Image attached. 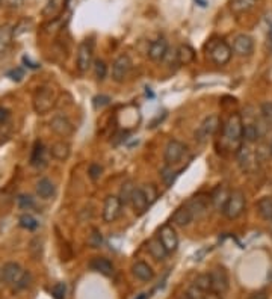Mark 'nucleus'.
<instances>
[{"mask_svg": "<svg viewBox=\"0 0 272 299\" xmlns=\"http://www.w3.org/2000/svg\"><path fill=\"white\" fill-rule=\"evenodd\" d=\"M9 77H11L12 80L20 82V80H21V77H23V71H21L20 68H15V70H12V71L9 73Z\"/></svg>", "mask_w": 272, "mask_h": 299, "instance_id": "37998d69", "label": "nucleus"}, {"mask_svg": "<svg viewBox=\"0 0 272 299\" xmlns=\"http://www.w3.org/2000/svg\"><path fill=\"white\" fill-rule=\"evenodd\" d=\"M269 153L272 154V139H271V144H269Z\"/></svg>", "mask_w": 272, "mask_h": 299, "instance_id": "3c124183", "label": "nucleus"}, {"mask_svg": "<svg viewBox=\"0 0 272 299\" xmlns=\"http://www.w3.org/2000/svg\"><path fill=\"white\" fill-rule=\"evenodd\" d=\"M231 50L237 56H250L254 52V40L247 34H239L233 40Z\"/></svg>", "mask_w": 272, "mask_h": 299, "instance_id": "9b49d317", "label": "nucleus"}, {"mask_svg": "<svg viewBox=\"0 0 272 299\" xmlns=\"http://www.w3.org/2000/svg\"><path fill=\"white\" fill-rule=\"evenodd\" d=\"M207 55H209V58L215 65H225L231 59L233 50H231V47L225 41L218 40V41H212L210 43Z\"/></svg>", "mask_w": 272, "mask_h": 299, "instance_id": "39448f33", "label": "nucleus"}, {"mask_svg": "<svg viewBox=\"0 0 272 299\" xmlns=\"http://www.w3.org/2000/svg\"><path fill=\"white\" fill-rule=\"evenodd\" d=\"M186 150H188V147H186L183 142H180V141H177V139H171V141L166 144V147H165V154H163L166 165H168V167H172V165L178 163V162L183 159V156L186 154Z\"/></svg>", "mask_w": 272, "mask_h": 299, "instance_id": "6e6552de", "label": "nucleus"}, {"mask_svg": "<svg viewBox=\"0 0 272 299\" xmlns=\"http://www.w3.org/2000/svg\"><path fill=\"white\" fill-rule=\"evenodd\" d=\"M20 227L24 228V230L32 231V230H37L38 228V222H37V219L34 216L23 215V216H20Z\"/></svg>", "mask_w": 272, "mask_h": 299, "instance_id": "f704fd0d", "label": "nucleus"}, {"mask_svg": "<svg viewBox=\"0 0 272 299\" xmlns=\"http://www.w3.org/2000/svg\"><path fill=\"white\" fill-rule=\"evenodd\" d=\"M257 212L266 222H272V196H263L257 201Z\"/></svg>", "mask_w": 272, "mask_h": 299, "instance_id": "b1692460", "label": "nucleus"}, {"mask_svg": "<svg viewBox=\"0 0 272 299\" xmlns=\"http://www.w3.org/2000/svg\"><path fill=\"white\" fill-rule=\"evenodd\" d=\"M8 118H9V111L6 108H0V122H5Z\"/></svg>", "mask_w": 272, "mask_h": 299, "instance_id": "c03bdc74", "label": "nucleus"}, {"mask_svg": "<svg viewBox=\"0 0 272 299\" xmlns=\"http://www.w3.org/2000/svg\"><path fill=\"white\" fill-rule=\"evenodd\" d=\"M17 203H18V207L23 209V210H31V209L35 206L34 198H32L31 195H20V196L17 198Z\"/></svg>", "mask_w": 272, "mask_h": 299, "instance_id": "e433bc0d", "label": "nucleus"}, {"mask_svg": "<svg viewBox=\"0 0 272 299\" xmlns=\"http://www.w3.org/2000/svg\"><path fill=\"white\" fill-rule=\"evenodd\" d=\"M102 243H103L102 233H100L97 228H94V230H93V233H91V235H89V238H88V245H89L91 248H100V246H102Z\"/></svg>", "mask_w": 272, "mask_h": 299, "instance_id": "4c0bfd02", "label": "nucleus"}, {"mask_svg": "<svg viewBox=\"0 0 272 299\" xmlns=\"http://www.w3.org/2000/svg\"><path fill=\"white\" fill-rule=\"evenodd\" d=\"M31 165L37 167V168L44 165V145H43L41 141H37L34 144L32 154H31Z\"/></svg>", "mask_w": 272, "mask_h": 299, "instance_id": "c756f323", "label": "nucleus"}, {"mask_svg": "<svg viewBox=\"0 0 272 299\" xmlns=\"http://www.w3.org/2000/svg\"><path fill=\"white\" fill-rule=\"evenodd\" d=\"M94 73H96V77L99 80H103L108 76V65H106V62L102 59L96 60L94 62Z\"/></svg>", "mask_w": 272, "mask_h": 299, "instance_id": "c9c22d12", "label": "nucleus"}, {"mask_svg": "<svg viewBox=\"0 0 272 299\" xmlns=\"http://www.w3.org/2000/svg\"><path fill=\"white\" fill-rule=\"evenodd\" d=\"M70 151H71L70 145L65 141L54 142L53 145H52V148H50V154L53 156L56 160H61V162H64V160H67L70 157Z\"/></svg>", "mask_w": 272, "mask_h": 299, "instance_id": "393cba45", "label": "nucleus"}, {"mask_svg": "<svg viewBox=\"0 0 272 299\" xmlns=\"http://www.w3.org/2000/svg\"><path fill=\"white\" fill-rule=\"evenodd\" d=\"M121 209H123V204L118 196H115V195L106 196L105 204H103V221L106 224L115 222L121 215Z\"/></svg>", "mask_w": 272, "mask_h": 299, "instance_id": "9d476101", "label": "nucleus"}, {"mask_svg": "<svg viewBox=\"0 0 272 299\" xmlns=\"http://www.w3.org/2000/svg\"><path fill=\"white\" fill-rule=\"evenodd\" d=\"M23 62H24V63H27V67H31V68H38V67H40L38 63H32V62H31V60L27 59L26 56L23 58Z\"/></svg>", "mask_w": 272, "mask_h": 299, "instance_id": "49530a36", "label": "nucleus"}, {"mask_svg": "<svg viewBox=\"0 0 272 299\" xmlns=\"http://www.w3.org/2000/svg\"><path fill=\"white\" fill-rule=\"evenodd\" d=\"M248 299H268V298H266V293H265V292H254V293H251V295H250V298Z\"/></svg>", "mask_w": 272, "mask_h": 299, "instance_id": "a18cd8bd", "label": "nucleus"}, {"mask_svg": "<svg viewBox=\"0 0 272 299\" xmlns=\"http://www.w3.org/2000/svg\"><path fill=\"white\" fill-rule=\"evenodd\" d=\"M262 117H263L265 122L272 127V103L262 105Z\"/></svg>", "mask_w": 272, "mask_h": 299, "instance_id": "a19ab883", "label": "nucleus"}, {"mask_svg": "<svg viewBox=\"0 0 272 299\" xmlns=\"http://www.w3.org/2000/svg\"><path fill=\"white\" fill-rule=\"evenodd\" d=\"M194 287L200 289L201 292H207L210 289V275L209 274L198 275L194 281Z\"/></svg>", "mask_w": 272, "mask_h": 299, "instance_id": "72a5a7b5", "label": "nucleus"}, {"mask_svg": "<svg viewBox=\"0 0 272 299\" xmlns=\"http://www.w3.org/2000/svg\"><path fill=\"white\" fill-rule=\"evenodd\" d=\"M94 60V46L93 41L85 40L79 44L77 49V70L80 73H86Z\"/></svg>", "mask_w": 272, "mask_h": 299, "instance_id": "0eeeda50", "label": "nucleus"}, {"mask_svg": "<svg viewBox=\"0 0 272 299\" xmlns=\"http://www.w3.org/2000/svg\"><path fill=\"white\" fill-rule=\"evenodd\" d=\"M175 60L180 65H189L195 60V50L189 44H182L175 50Z\"/></svg>", "mask_w": 272, "mask_h": 299, "instance_id": "4be33fe9", "label": "nucleus"}, {"mask_svg": "<svg viewBox=\"0 0 272 299\" xmlns=\"http://www.w3.org/2000/svg\"><path fill=\"white\" fill-rule=\"evenodd\" d=\"M89 268L94 271V272H99L102 275H112L113 274V264L112 261L105 258V257H94L91 261H89Z\"/></svg>", "mask_w": 272, "mask_h": 299, "instance_id": "412c9836", "label": "nucleus"}, {"mask_svg": "<svg viewBox=\"0 0 272 299\" xmlns=\"http://www.w3.org/2000/svg\"><path fill=\"white\" fill-rule=\"evenodd\" d=\"M132 70V60L127 55H119L112 63V79L116 83H123Z\"/></svg>", "mask_w": 272, "mask_h": 299, "instance_id": "1a4fd4ad", "label": "nucleus"}, {"mask_svg": "<svg viewBox=\"0 0 272 299\" xmlns=\"http://www.w3.org/2000/svg\"><path fill=\"white\" fill-rule=\"evenodd\" d=\"M65 5H67V0H49L43 9V15L53 20L62 14V11L65 9Z\"/></svg>", "mask_w": 272, "mask_h": 299, "instance_id": "5701e85b", "label": "nucleus"}, {"mask_svg": "<svg viewBox=\"0 0 272 299\" xmlns=\"http://www.w3.org/2000/svg\"><path fill=\"white\" fill-rule=\"evenodd\" d=\"M56 105V91L52 86H40L32 98L34 111L38 115H46L50 112Z\"/></svg>", "mask_w": 272, "mask_h": 299, "instance_id": "f03ea898", "label": "nucleus"}, {"mask_svg": "<svg viewBox=\"0 0 272 299\" xmlns=\"http://www.w3.org/2000/svg\"><path fill=\"white\" fill-rule=\"evenodd\" d=\"M271 278H272V275H271Z\"/></svg>", "mask_w": 272, "mask_h": 299, "instance_id": "5fc2aeb1", "label": "nucleus"}, {"mask_svg": "<svg viewBox=\"0 0 272 299\" xmlns=\"http://www.w3.org/2000/svg\"><path fill=\"white\" fill-rule=\"evenodd\" d=\"M14 38V27L9 24H3L0 26V53H5Z\"/></svg>", "mask_w": 272, "mask_h": 299, "instance_id": "a878e982", "label": "nucleus"}, {"mask_svg": "<svg viewBox=\"0 0 272 299\" xmlns=\"http://www.w3.org/2000/svg\"><path fill=\"white\" fill-rule=\"evenodd\" d=\"M219 124H221V120H219L217 114H212V115L206 117L195 131V141L200 142V144L206 142L209 138H212L217 133Z\"/></svg>", "mask_w": 272, "mask_h": 299, "instance_id": "423d86ee", "label": "nucleus"}, {"mask_svg": "<svg viewBox=\"0 0 272 299\" xmlns=\"http://www.w3.org/2000/svg\"><path fill=\"white\" fill-rule=\"evenodd\" d=\"M50 128L53 130L56 135L62 136V138H68L74 133V125L73 122L68 120L64 115H56L53 120L50 121Z\"/></svg>", "mask_w": 272, "mask_h": 299, "instance_id": "ddd939ff", "label": "nucleus"}, {"mask_svg": "<svg viewBox=\"0 0 272 299\" xmlns=\"http://www.w3.org/2000/svg\"><path fill=\"white\" fill-rule=\"evenodd\" d=\"M3 283V280H2V271H0V284Z\"/></svg>", "mask_w": 272, "mask_h": 299, "instance_id": "603ef678", "label": "nucleus"}, {"mask_svg": "<svg viewBox=\"0 0 272 299\" xmlns=\"http://www.w3.org/2000/svg\"><path fill=\"white\" fill-rule=\"evenodd\" d=\"M242 138H244V141L248 142V144L256 142V141L260 138V128H259V125H256L254 122H244V133H242Z\"/></svg>", "mask_w": 272, "mask_h": 299, "instance_id": "c85d7f7f", "label": "nucleus"}, {"mask_svg": "<svg viewBox=\"0 0 272 299\" xmlns=\"http://www.w3.org/2000/svg\"><path fill=\"white\" fill-rule=\"evenodd\" d=\"M209 275H210V289L215 293H224L228 289V277L222 268L214 269Z\"/></svg>", "mask_w": 272, "mask_h": 299, "instance_id": "4468645a", "label": "nucleus"}, {"mask_svg": "<svg viewBox=\"0 0 272 299\" xmlns=\"http://www.w3.org/2000/svg\"><path fill=\"white\" fill-rule=\"evenodd\" d=\"M158 239L162 242L165 249L168 251V254H172L177 251L178 248V236L174 230V227L171 224H165L159 230V238Z\"/></svg>", "mask_w": 272, "mask_h": 299, "instance_id": "f8f14e48", "label": "nucleus"}, {"mask_svg": "<svg viewBox=\"0 0 272 299\" xmlns=\"http://www.w3.org/2000/svg\"><path fill=\"white\" fill-rule=\"evenodd\" d=\"M135 299H147V293H141V295H138Z\"/></svg>", "mask_w": 272, "mask_h": 299, "instance_id": "8fccbe9b", "label": "nucleus"}, {"mask_svg": "<svg viewBox=\"0 0 272 299\" xmlns=\"http://www.w3.org/2000/svg\"><path fill=\"white\" fill-rule=\"evenodd\" d=\"M132 274L139 280V281H144V283H148L155 278V271L152 269V266L145 261H136L133 266H132Z\"/></svg>", "mask_w": 272, "mask_h": 299, "instance_id": "6ab92c4d", "label": "nucleus"}, {"mask_svg": "<svg viewBox=\"0 0 272 299\" xmlns=\"http://www.w3.org/2000/svg\"><path fill=\"white\" fill-rule=\"evenodd\" d=\"M194 219H195V215L192 213L188 204H183L182 207H178L172 213V218H171L172 224H175L177 227H188Z\"/></svg>", "mask_w": 272, "mask_h": 299, "instance_id": "dca6fc26", "label": "nucleus"}, {"mask_svg": "<svg viewBox=\"0 0 272 299\" xmlns=\"http://www.w3.org/2000/svg\"><path fill=\"white\" fill-rule=\"evenodd\" d=\"M0 5H2V0H0Z\"/></svg>", "mask_w": 272, "mask_h": 299, "instance_id": "864d4df0", "label": "nucleus"}, {"mask_svg": "<svg viewBox=\"0 0 272 299\" xmlns=\"http://www.w3.org/2000/svg\"><path fill=\"white\" fill-rule=\"evenodd\" d=\"M168 53V43L165 38H158L155 40L150 47H148V58L153 60V62H161V60L165 59Z\"/></svg>", "mask_w": 272, "mask_h": 299, "instance_id": "f3484780", "label": "nucleus"}, {"mask_svg": "<svg viewBox=\"0 0 272 299\" xmlns=\"http://www.w3.org/2000/svg\"><path fill=\"white\" fill-rule=\"evenodd\" d=\"M41 245H43V242L40 239L32 240V243H31V251H32V255L35 260H40V257H41V249H43Z\"/></svg>", "mask_w": 272, "mask_h": 299, "instance_id": "79ce46f5", "label": "nucleus"}, {"mask_svg": "<svg viewBox=\"0 0 272 299\" xmlns=\"http://www.w3.org/2000/svg\"><path fill=\"white\" fill-rule=\"evenodd\" d=\"M2 280H3V283L9 289H12V290H23V289H26L31 284L32 277L18 263L9 261V263H6L2 268Z\"/></svg>", "mask_w": 272, "mask_h": 299, "instance_id": "f257e3e1", "label": "nucleus"}, {"mask_svg": "<svg viewBox=\"0 0 272 299\" xmlns=\"http://www.w3.org/2000/svg\"><path fill=\"white\" fill-rule=\"evenodd\" d=\"M135 189H136V187L132 184V181H127V183L123 184V187H121V190H119V196H118L123 206L130 204V200H132V195H133V190H135Z\"/></svg>", "mask_w": 272, "mask_h": 299, "instance_id": "2f4dec72", "label": "nucleus"}, {"mask_svg": "<svg viewBox=\"0 0 272 299\" xmlns=\"http://www.w3.org/2000/svg\"><path fill=\"white\" fill-rule=\"evenodd\" d=\"M203 299H219V296L215 295V293H212V295H206Z\"/></svg>", "mask_w": 272, "mask_h": 299, "instance_id": "09e8293b", "label": "nucleus"}, {"mask_svg": "<svg viewBox=\"0 0 272 299\" xmlns=\"http://www.w3.org/2000/svg\"><path fill=\"white\" fill-rule=\"evenodd\" d=\"M245 207H247L245 193L242 190H233V192L228 193V198L224 203L221 210H222V215L227 219L233 221V219H237L244 213Z\"/></svg>", "mask_w": 272, "mask_h": 299, "instance_id": "20e7f679", "label": "nucleus"}, {"mask_svg": "<svg viewBox=\"0 0 272 299\" xmlns=\"http://www.w3.org/2000/svg\"><path fill=\"white\" fill-rule=\"evenodd\" d=\"M210 196H206V195H197L194 196L192 200H189L186 204L189 206V209L192 210V213L195 215V218L201 216L203 213L207 212L209 206H210Z\"/></svg>", "mask_w": 272, "mask_h": 299, "instance_id": "a211bd4d", "label": "nucleus"}, {"mask_svg": "<svg viewBox=\"0 0 272 299\" xmlns=\"http://www.w3.org/2000/svg\"><path fill=\"white\" fill-rule=\"evenodd\" d=\"M257 0H231V9L236 14H242V12H248L250 9L254 8Z\"/></svg>", "mask_w": 272, "mask_h": 299, "instance_id": "7c9ffc66", "label": "nucleus"}, {"mask_svg": "<svg viewBox=\"0 0 272 299\" xmlns=\"http://www.w3.org/2000/svg\"><path fill=\"white\" fill-rule=\"evenodd\" d=\"M178 299H192L191 298V295H189V292H185V293H182Z\"/></svg>", "mask_w": 272, "mask_h": 299, "instance_id": "de8ad7c7", "label": "nucleus"}, {"mask_svg": "<svg viewBox=\"0 0 272 299\" xmlns=\"http://www.w3.org/2000/svg\"><path fill=\"white\" fill-rule=\"evenodd\" d=\"M244 133V120L239 114H231L228 117V120L224 125V139L225 142H228L230 147H234L236 151L240 147V141Z\"/></svg>", "mask_w": 272, "mask_h": 299, "instance_id": "7ed1b4c3", "label": "nucleus"}, {"mask_svg": "<svg viewBox=\"0 0 272 299\" xmlns=\"http://www.w3.org/2000/svg\"><path fill=\"white\" fill-rule=\"evenodd\" d=\"M148 252L158 261H163L168 257V251L165 249V246L159 239H152L148 242Z\"/></svg>", "mask_w": 272, "mask_h": 299, "instance_id": "bb28decb", "label": "nucleus"}, {"mask_svg": "<svg viewBox=\"0 0 272 299\" xmlns=\"http://www.w3.org/2000/svg\"><path fill=\"white\" fill-rule=\"evenodd\" d=\"M236 153H237V159H239V165L242 171H247V173L253 171L256 167V154L253 153V150L250 147L240 145Z\"/></svg>", "mask_w": 272, "mask_h": 299, "instance_id": "2eb2a0df", "label": "nucleus"}, {"mask_svg": "<svg viewBox=\"0 0 272 299\" xmlns=\"http://www.w3.org/2000/svg\"><path fill=\"white\" fill-rule=\"evenodd\" d=\"M102 174H103V168L99 165V163H91L89 165V168H88V176H89V179L91 180H99L102 177Z\"/></svg>", "mask_w": 272, "mask_h": 299, "instance_id": "ea45409f", "label": "nucleus"}, {"mask_svg": "<svg viewBox=\"0 0 272 299\" xmlns=\"http://www.w3.org/2000/svg\"><path fill=\"white\" fill-rule=\"evenodd\" d=\"M52 295L54 299H64L67 295V286L65 283H56L52 287Z\"/></svg>", "mask_w": 272, "mask_h": 299, "instance_id": "58836bf2", "label": "nucleus"}, {"mask_svg": "<svg viewBox=\"0 0 272 299\" xmlns=\"http://www.w3.org/2000/svg\"><path fill=\"white\" fill-rule=\"evenodd\" d=\"M130 204H132V207H133V210H135L136 215H144V213L148 210V207H150V204H148V201H147L144 192L141 190V187H136V189L133 190Z\"/></svg>", "mask_w": 272, "mask_h": 299, "instance_id": "aec40b11", "label": "nucleus"}, {"mask_svg": "<svg viewBox=\"0 0 272 299\" xmlns=\"http://www.w3.org/2000/svg\"><path fill=\"white\" fill-rule=\"evenodd\" d=\"M37 193L43 200H50L54 195V184L49 179H41L37 183Z\"/></svg>", "mask_w": 272, "mask_h": 299, "instance_id": "cd10ccee", "label": "nucleus"}, {"mask_svg": "<svg viewBox=\"0 0 272 299\" xmlns=\"http://www.w3.org/2000/svg\"><path fill=\"white\" fill-rule=\"evenodd\" d=\"M141 190L144 192V195H145V198H147V201H148L150 206L156 203V200L159 196V192H158V189H156L155 184H144L141 187Z\"/></svg>", "mask_w": 272, "mask_h": 299, "instance_id": "473e14b6", "label": "nucleus"}]
</instances>
